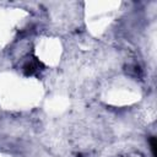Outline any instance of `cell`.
<instances>
[{"mask_svg": "<svg viewBox=\"0 0 157 157\" xmlns=\"http://www.w3.org/2000/svg\"><path fill=\"white\" fill-rule=\"evenodd\" d=\"M39 66H40V63L38 60H28L25 63L22 71L26 76H32L39 71Z\"/></svg>", "mask_w": 157, "mask_h": 157, "instance_id": "obj_1", "label": "cell"}, {"mask_svg": "<svg viewBox=\"0 0 157 157\" xmlns=\"http://www.w3.org/2000/svg\"><path fill=\"white\" fill-rule=\"evenodd\" d=\"M148 144H150L151 153H152V156L155 157V156H156V137H155V136H150V139H148Z\"/></svg>", "mask_w": 157, "mask_h": 157, "instance_id": "obj_2", "label": "cell"}]
</instances>
